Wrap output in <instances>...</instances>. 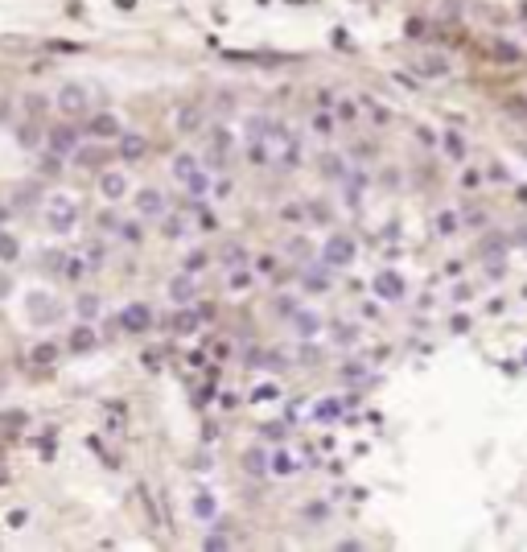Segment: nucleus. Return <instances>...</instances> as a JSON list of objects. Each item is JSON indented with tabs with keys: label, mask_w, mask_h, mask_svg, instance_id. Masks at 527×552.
Wrapping results in <instances>:
<instances>
[{
	"label": "nucleus",
	"mask_w": 527,
	"mask_h": 552,
	"mask_svg": "<svg viewBox=\"0 0 527 552\" xmlns=\"http://www.w3.org/2000/svg\"><path fill=\"white\" fill-rule=\"evenodd\" d=\"M260 140H264V148H268V169H276V174H293V169L301 165V137H297L289 124L272 120L268 132H264Z\"/></svg>",
	"instance_id": "nucleus-1"
},
{
	"label": "nucleus",
	"mask_w": 527,
	"mask_h": 552,
	"mask_svg": "<svg viewBox=\"0 0 527 552\" xmlns=\"http://www.w3.org/2000/svg\"><path fill=\"white\" fill-rule=\"evenodd\" d=\"M169 174H174V182L181 185L190 198H198V202H206V194L215 190L211 169H202V161H198L194 153H174V161H169Z\"/></svg>",
	"instance_id": "nucleus-2"
},
{
	"label": "nucleus",
	"mask_w": 527,
	"mask_h": 552,
	"mask_svg": "<svg viewBox=\"0 0 527 552\" xmlns=\"http://www.w3.org/2000/svg\"><path fill=\"white\" fill-rule=\"evenodd\" d=\"M79 202L70 198V194H54L49 198V206H45V223H49V231L54 235H70V231L79 227Z\"/></svg>",
	"instance_id": "nucleus-3"
},
{
	"label": "nucleus",
	"mask_w": 527,
	"mask_h": 552,
	"mask_svg": "<svg viewBox=\"0 0 527 552\" xmlns=\"http://www.w3.org/2000/svg\"><path fill=\"white\" fill-rule=\"evenodd\" d=\"M354 256H358V243L346 231H330L326 235V243H321V264L326 268H351Z\"/></svg>",
	"instance_id": "nucleus-4"
},
{
	"label": "nucleus",
	"mask_w": 527,
	"mask_h": 552,
	"mask_svg": "<svg viewBox=\"0 0 527 552\" xmlns=\"http://www.w3.org/2000/svg\"><path fill=\"white\" fill-rule=\"evenodd\" d=\"M54 107L62 112V116H87L91 112V91L83 87V83H62L58 87V95H54Z\"/></svg>",
	"instance_id": "nucleus-5"
},
{
	"label": "nucleus",
	"mask_w": 527,
	"mask_h": 552,
	"mask_svg": "<svg viewBox=\"0 0 527 552\" xmlns=\"http://www.w3.org/2000/svg\"><path fill=\"white\" fill-rule=\"evenodd\" d=\"M25 314L33 325H54L62 318V301L58 297H45V293H29L25 297Z\"/></svg>",
	"instance_id": "nucleus-6"
},
{
	"label": "nucleus",
	"mask_w": 527,
	"mask_h": 552,
	"mask_svg": "<svg viewBox=\"0 0 527 552\" xmlns=\"http://www.w3.org/2000/svg\"><path fill=\"white\" fill-rule=\"evenodd\" d=\"M371 289L379 301H408V280L395 273V268H379L371 276Z\"/></svg>",
	"instance_id": "nucleus-7"
},
{
	"label": "nucleus",
	"mask_w": 527,
	"mask_h": 552,
	"mask_svg": "<svg viewBox=\"0 0 527 552\" xmlns=\"http://www.w3.org/2000/svg\"><path fill=\"white\" fill-rule=\"evenodd\" d=\"M289 325H293V334H297L301 342H313V338H321V334H326L321 314H317V309H309V305H297V309L289 314Z\"/></svg>",
	"instance_id": "nucleus-8"
},
{
	"label": "nucleus",
	"mask_w": 527,
	"mask_h": 552,
	"mask_svg": "<svg viewBox=\"0 0 527 552\" xmlns=\"http://www.w3.org/2000/svg\"><path fill=\"white\" fill-rule=\"evenodd\" d=\"M116 325H120L124 334H148V325H153V309H148L144 301H128V305L120 309Z\"/></svg>",
	"instance_id": "nucleus-9"
},
{
	"label": "nucleus",
	"mask_w": 527,
	"mask_h": 552,
	"mask_svg": "<svg viewBox=\"0 0 527 552\" xmlns=\"http://www.w3.org/2000/svg\"><path fill=\"white\" fill-rule=\"evenodd\" d=\"M132 202H136V215H140V219H161V215L169 210V198H165L157 185L136 190V194H132Z\"/></svg>",
	"instance_id": "nucleus-10"
},
{
	"label": "nucleus",
	"mask_w": 527,
	"mask_h": 552,
	"mask_svg": "<svg viewBox=\"0 0 527 552\" xmlns=\"http://www.w3.org/2000/svg\"><path fill=\"white\" fill-rule=\"evenodd\" d=\"M165 293H169L174 305H190V301H198V276L194 273H177L174 280L165 284Z\"/></svg>",
	"instance_id": "nucleus-11"
},
{
	"label": "nucleus",
	"mask_w": 527,
	"mask_h": 552,
	"mask_svg": "<svg viewBox=\"0 0 527 552\" xmlns=\"http://www.w3.org/2000/svg\"><path fill=\"white\" fill-rule=\"evenodd\" d=\"M45 144H49V153H58V157H70V153L79 148V128H70V124H58V128H49V132H45Z\"/></svg>",
	"instance_id": "nucleus-12"
},
{
	"label": "nucleus",
	"mask_w": 527,
	"mask_h": 552,
	"mask_svg": "<svg viewBox=\"0 0 527 552\" xmlns=\"http://www.w3.org/2000/svg\"><path fill=\"white\" fill-rule=\"evenodd\" d=\"M330 284H334V268H326L321 260L301 268V289L305 293H330Z\"/></svg>",
	"instance_id": "nucleus-13"
},
{
	"label": "nucleus",
	"mask_w": 527,
	"mask_h": 552,
	"mask_svg": "<svg viewBox=\"0 0 527 552\" xmlns=\"http://www.w3.org/2000/svg\"><path fill=\"white\" fill-rule=\"evenodd\" d=\"M120 132H124V128H120V120H116L112 112H99V116L87 120V137H95V140H116Z\"/></svg>",
	"instance_id": "nucleus-14"
},
{
	"label": "nucleus",
	"mask_w": 527,
	"mask_h": 552,
	"mask_svg": "<svg viewBox=\"0 0 527 552\" xmlns=\"http://www.w3.org/2000/svg\"><path fill=\"white\" fill-rule=\"evenodd\" d=\"M416 75H420V79L441 83V79H449L453 70H449V58H445V54H425V58L416 62Z\"/></svg>",
	"instance_id": "nucleus-15"
},
{
	"label": "nucleus",
	"mask_w": 527,
	"mask_h": 552,
	"mask_svg": "<svg viewBox=\"0 0 527 552\" xmlns=\"http://www.w3.org/2000/svg\"><path fill=\"white\" fill-rule=\"evenodd\" d=\"M99 194H103L107 202H120V198L128 194V178H124L120 169H103V174H99Z\"/></svg>",
	"instance_id": "nucleus-16"
},
{
	"label": "nucleus",
	"mask_w": 527,
	"mask_h": 552,
	"mask_svg": "<svg viewBox=\"0 0 527 552\" xmlns=\"http://www.w3.org/2000/svg\"><path fill=\"white\" fill-rule=\"evenodd\" d=\"M75 355H87V351H95L99 346V334H95V325L91 322H79L75 330H70V342H66Z\"/></svg>",
	"instance_id": "nucleus-17"
},
{
	"label": "nucleus",
	"mask_w": 527,
	"mask_h": 552,
	"mask_svg": "<svg viewBox=\"0 0 527 552\" xmlns=\"http://www.w3.org/2000/svg\"><path fill=\"white\" fill-rule=\"evenodd\" d=\"M437 140H441V148H445V157H449V161H457V165H461V161L470 157V144H466V137H461L457 128H449V132H441Z\"/></svg>",
	"instance_id": "nucleus-18"
},
{
	"label": "nucleus",
	"mask_w": 527,
	"mask_h": 552,
	"mask_svg": "<svg viewBox=\"0 0 527 552\" xmlns=\"http://www.w3.org/2000/svg\"><path fill=\"white\" fill-rule=\"evenodd\" d=\"M116 144H120V157H124V161H140V157L148 153V137H140V132H120Z\"/></svg>",
	"instance_id": "nucleus-19"
},
{
	"label": "nucleus",
	"mask_w": 527,
	"mask_h": 552,
	"mask_svg": "<svg viewBox=\"0 0 527 552\" xmlns=\"http://www.w3.org/2000/svg\"><path fill=\"white\" fill-rule=\"evenodd\" d=\"M301 470V461L293 458L289 450H276V454H268V474H276V478H293Z\"/></svg>",
	"instance_id": "nucleus-20"
},
{
	"label": "nucleus",
	"mask_w": 527,
	"mask_h": 552,
	"mask_svg": "<svg viewBox=\"0 0 527 552\" xmlns=\"http://www.w3.org/2000/svg\"><path fill=\"white\" fill-rule=\"evenodd\" d=\"M317 169H321V178H330V182H346L351 174H346V157L342 153H326L321 161H317Z\"/></svg>",
	"instance_id": "nucleus-21"
},
{
	"label": "nucleus",
	"mask_w": 527,
	"mask_h": 552,
	"mask_svg": "<svg viewBox=\"0 0 527 552\" xmlns=\"http://www.w3.org/2000/svg\"><path fill=\"white\" fill-rule=\"evenodd\" d=\"M198 325H202V314H198V309H190V305H177L174 322H169V330H174V334H198Z\"/></svg>",
	"instance_id": "nucleus-22"
},
{
	"label": "nucleus",
	"mask_w": 527,
	"mask_h": 552,
	"mask_svg": "<svg viewBox=\"0 0 527 552\" xmlns=\"http://www.w3.org/2000/svg\"><path fill=\"white\" fill-rule=\"evenodd\" d=\"M309 128H313V137L330 140L334 132H338V116H334L330 107H317V112H313V120H309Z\"/></svg>",
	"instance_id": "nucleus-23"
},
{
	"label": "nucleus",
	"mask_w": 527,
	"mask_h": 552,
	"mask_svg": "<svg viewBox=\"0 0 527 552\" xmlns=\"http://www.w3.org/2000/svg\"><path fill=\"white\" fill-rule=\"evenodd\" d=\"M231 148H235V132H231V128H211V157H215L219 165L231 157Z\"/></svg>",
	"instance_id": "nucleus-24"
},
{
	"label": "nucleus",
	"mask_w": 527,
	"mask_h": 552,
	"mask_svg": "<svg viewBox=\"0 0 527 552\" xmlns=\"http://www.w3.org/2000/svg\"><path fill=\"white\" fill-rule=\"evenodd\" d=\"M190 511H194V519L211 523V519L219 515V499H215L211 491H198V495H194V503H190Z\"/></svg>",
	"instance_id": "nucleus-25"
},
{
	"label": "nucleus",
	"mask_w": 527,
	"mask_h": 552,
	"mask_svg": "<svg viewBox=\"0 0 527 552\" xmlns=\"http://www.w3.org/2000/svg\"><path fill=\"white\" fill-rule=\"evenodd\" d=\"M79 256L87 260V273H103V264H107V247H103V239H87Z\"/></svg>",
	"instance_id": "nucleus-26"
},
{
	"label": "nucleus",
	"mask_w": 527,
	"mask_h": 552,
	"mask_svg": "<svg viewBox=\"0 0 527 552\" xmlns=\"http://www.w3.org/2000/svg\"><path fill=\"white\" fill-rule=\"evenodd\" d=\"M112 235H116L120 243H132V247H136V243L144 239V219H120V223H116V231H112Z\"/></svg>",
	"instance_id": "nucleus-27"
},
{
	"label": "nucleus",
	"mask_w": 527,
	"mask_h": 552,
	"mask_svg": "<svg viewBox=\"0 0 527 552\" xmlns=\"http://www.w3.org/2000/svg\"><path fill=\"white\" fill-rule=\"evenodd\" d=\"M75 314H79V322H95V318L103 314V301H99L95 293H83V297L75 301Z\"/></svg>",
	"instance_id": "nucleus-28"
},
{
	"label": "nucleus",
	"mask_w": 527,
	"mask_h": 552,
	"mask_svg": "<svg viewBox=\"0 0 527 552\" xmlns=\"http://www.w3.org/2000/svg\"><path fill=\"white\" fill-rule=\"evenodd\" d=\"M330 342H334V346H342V351H351L354 342H358V330H354L351 322H334V325H330Z\"/></svg>",
	"instance_id": "nucleus-29"
},
{
	"label": "nucleus",
	"mask_w": 527,
	"mask_h": 552,
	"mask_svg": "<svg viewBox=\"0 0 527 552\" xmlns=\"http://www.w3.org/2000/svg\"><path fill=\"white\" fill-rule=\"evenodd\" d=\"M58 273L66 276V280H75V284H79V280L87 276V260H83L79 252H75V256H62V264H58Z\"/></svg>",
	"instance_id": "nucleus-30"
},
{
	"label": "nucleus",
	"mask_w": 527,
	"mask_h": 552,
	"mask_svg": "<svg viewBox=\"0 0 527 552\" xmlns=\"http://www.w3.org/2000/svg\"><path fill=\"white\" fill-rule=\"evenodd\" d=\"M161 231H165V239H185L190 235V223L181 215H174V210H165L161 215Z\"/></svg>",
	"instance_id": "nucleus-31"
},
{
	"label": "nucleus",
	"mask_w": 527,
	"mask_h": 552,
	"mask_svg": "<svg viewBox=\"0 0 527 552\" xmlns=\"http://www.w3.org/2000/svg\"><path fill=\"white\" fill-rule=\"evenodd\" d=\"M177 128H181V132H194V128H202V107H198V103H185V107L177 112Z\"/></svg>",
	"instance_id": "nucleus-32"
},
{
	"label": "nucleus",
	"mask_w": 527,
	"mask_h": 552,
	"mask_svg": "<svg viewBox=\"0 0 527 552\" xmlns=\"http://www.w3.org/2000/svg\"><path fill=\"white\" fill-rule=\"evenodd\" d=\"M243 470H247V474H252V478H264V474H268V454H264L260 445H256V450H247V454H243Z\"/></svg>",
	"instance_id": "nucleus-33"
},
{
	"label": "nucleus",
	"mask_w": 527,
	"mask_h": 552,
	"mask_svg": "<svg viewBox=\"0 0 527 552\" xmlns=\"http://www.w3.org/2000/svg\"><path fill=\"white\" fill-rule=\"evenodd\" d=\"M17 256H21V243H17V235L0 231V260H4V264H13Z\"/></svg>",
	"instance_id": "nucleus-34"
},
{
	"label": "nucleus",
	"mask_w": 527,
	"mask_h": 552,
	"mask_svg": "<svg viewBox=\"0 0 527 552\" xmlns=\"http://www.w3.org/2000/svg\"><path fill=\"white\" fill-rule=\"evenodd\" d=\"M457 227H461V215L457 210H441L437 215V235H457Z\"/></svg>",
	"instance_id": "nucleus-35"
},
{
	"label": "nucleus",
	"mask_w": 527,
	"mask_h": 552,
	"mask_svg": "<svg viewBox=\"0 0 527 552\" xmlns=\"http://www.w3.org/2000/svg\"><path fill=\"white\" fill-rule=\"evenodd\" d=\"M222 264H227L231 273H235V268H247V252H243L239 243H231V247L222 252Z\"/></svg>",
	"instance_id": "nucleus-36"
},
{
	"label": "nucleus",
	"mask_w": 527,
	"mask_h": 552,
	"mask_svg": "<svg viewBox=\"0 0 527 552\" xmlns=\"http://www.w3.org/2000/svg\"><path fill=\"white\" fill-rule=\"evenodd\" d=\"M342 408H346V404H342L338 396H330V400H321V404H317V420H338Z\"/></svg>",
	"instance_id": "nucleus-37"
},
{
	"label": "nucleus",
	"mask_w": 527,
	"mask_h": 552,
	"mask_svg": "<svg viewBox=\"0 0 527 552\" xmlns=\"http://www.w3.org/2000/svg\"><path fill=\"white\" fill-rule=\"evenodd\" d=\"M54 359H58V346H54V342H38V346H33V363H38V367H49Z\"/></svg>",
	"instance_id": "nucleus-38"
},
{
	"label": "nucleus",
	"mask_w": 527,
	"mask_h": 552,
	"mask_svg": "<svg viewBox=\"0 0 527 552\" xmlns=\"http://www.w3.org/2000/svg\"><path fill=\"white\" fill-rule=\"evenodd\" d=\"M75 157H79V165H103V161H107L103 148H83V144L75 148Z\"/></svg>",
	"instance_id": "nucleus-39"
},
{
	"label": "nucleus",
	"mask_w": 527,
	"mask_h": 552,
	"mask_svg": "<svg viewBox=\"0 0 527 552\" xmlns=\"http://www.w3.org/2000/svg\"><path fill=\"white\" fill-rule=\"evenodd\" d=\"M206 264H211V256H206V252H190V256H185V264H181V273H194V276H198Z\"/></svg>",
	"instance_id": "nucleus-40"
},
{
	"label": "nucleus",
	"mask_w": 527,
	"mask_h": 552,
	"mask_svg": "<svg viewBox=\"0 0 527 552\" xmlns=\"http://www.w3.org/2000/svg\"><path fill=\"white\" fill-rule=\"evenodd\" d=\"M276 396H280V388H276V383H260V388L252 392V400H256V404H272Z\"/></svg>",
	"instance_id": "nucleus-41"
},
{
	"label": "nucleus",
	"mask_w": 527,
	"mask_h": 552,
	"mask_svg": "<svg viewBox=\"0 0 527 552\" xmlns=\"http://www.w3.org/2000/svg\"><path fill=\"white\" fill-rule=\"evenodd\" d=\"M490 54H494V58H503V62H519V49L507 46V42H490Z\"/></svg>",
	"instance_id": "nucleus-42"
},
{
	"label": "nucleus",
	"mask_w": 527,
	"mask_h": 552,
	"mask_svg": "<svg viewBox=\"0 0 527 552\" xmlns=\"http://www.w3.org/2000/svg\"><path fill=\"white\" fill-rule=\"evenodd\" d=\"M486 276H507V256H486Z\"/></svg>",
	"instance_id": "nucleus-43"
},
{
	"label": "nucleus",
	"mask_w": 527,
	"mask_h": 552,
	"mask_svg": "<svg viewBox=\"0 0 527 552\" xmlns=\"http://www.w3.org/2000/svg\"><path fill=\"white\" fill-rule=\"evenodd\" d=\"M202 549H211V552H219V549H231V536H222V532H211V536L202 540Z\"/></svg>",
	"instance_id": "nucleus-44"
},
{
	"label": "nucleus",
	"mask_w": 527,
	"mask_h": 552,
	"mask_svg": "<svg viewBox=\"0 0 527 552\" xmlns=\"http://www.w3.org/2000/svg\"><path fill=\"white\" fill-rule=\"evenodd\" d=\"M260 433L268 437V441H272V445H280V441L289 437V433H284V424H268V429H260Z\"/></svg>",
	"instance_id": "nucleus-45"
},
{
	"label": "nucleus",
	"mask_w": 527,
	"mask_h": 552,
	"mask_svg": "<svg viewBox=\"0 0 527 552\" xmlns=\"http://www.w3.org/2000/svg\"><path fill=\"white\" fill-rule=\"evenodd\" d=\"M42 107H45L42 95H29V99H25V112H29V116H42Z\"/></svg>",
	"instance_id": "nucleus-46"
},
{
	"label": "nucleus",
	"mask_w": 527,
	"mask_h": 552,
	"mask_svg": "<svg viewBox=\"0 0 527 552\" xmlns=\"http://www.w3.org/2000/svg\"><path fill=\"white\" fill-rule=\"evenodd\" d=\"M116 223H120V215H116V210H103V215H99V227H103V231H116Z\"/></svg>",
	"instance_id": "nucleus-47"
},
{
	"label": "nucleus",
	"mask_w": 527,
	"mask_h": 552,
	"mask_svg": "<svg viewBox=\"0 0 527 552\" xmlns=\"http://www.w3.org/2000/svg\"><path fill=\"white\" fill-rule=\"evenodd\" d=\"M21 148H38V128H21Z\"/></svg>",
	"instance_id": "nucleus-48"
},
{
	"label": "nucleus",
	"mask_w": 527,
	"mask_h": 552,
	"mask_svg": "<svg viewBox=\"0 0 527 552\" xmlns=\"http://www.w3.org/2000/svg\"><path fill=\"white\" fill-rule=\"evenodd\" d=\"M252 284V273H243V268H235V276H231V289H247Z\"/></svg>",
	"instance_id": "nucleus-49"
},
{
	"label": "nucleus",
	"mask_w": 527,
	"mask_h": 552,
	"mask_svg": "<svg viewBox=\"0 0 527 552\" xmlns=\"http://www.w3.org/2000/svg\"><path fill=\"white\" fill-rule=\"evenodd\" d=\"M486 178H490V182H511V174H507L503 165H490V169H486Z\"/></svg>",
	"instance_id": "nucleus-50"
},
{
	"label": "nucleus",
	"mask_w": 527,
	"mask_h": 552,
	"mask_svg": "<svg viewBox=\"0 0 527 552\" xmlns=\"http://www.w3.org/2000/svg\"><path fill=\"white\" fill-rule=\"evenodd\" d=\"M293 309H297V301H293V297H276V314H284V318H289Z\"/></svg>",
	"instance_id": "nucleus-51"
},
{
	"label": "nucleus",
	"mask_w": 527,
	"mask_h": 552,
	"mask_svg": "<svg viewBox=\"0 0 527 552\" xmlns=\"http://www.w3.org/2000/svg\"><path fill=\"white\" fill-rule=\"evenodd\" d=\"M358 375H367L362 363H346V367H342V379H358Z\"/></svg>",
	"instance_id": "nucleus-52"
},
{
	"label": "nucleus",
	"mask_w": 527,
	"mask_h": 552,
	"mask_svg": "<svg viewBox=\"0 0 527 552\" xmlns=\"http://www.w3.org/2000/svg\"><path fill=\"white\" fill-rule=\"evenodd\" d=\"M272 268H276V260H272V256H260V260H256V273H260V276H268Z\"/></svg>",
	"instance_id": "nucleus-53"
},
{
	"label": "nucleus",
	"mask_w": 527,
	"mask_h": 552,
	"mask_svg": "<svg viewBox=\"0 0 527 552\" xmlns=\"http://www.w3.org/2000/svg\"><path fill=\"white\" fill-rule=\"evenodd\" d=\"M453 330H457V334H466V330H470V318H466V314H457V318H453Z\"/></svg>",
	"instance_id": "nucleus-54"
},
{
	"label": "nucleus",
	"mask_w": 527,
	"mask_h": 552,
	"mask_svg": "<svg viewBox=\"0 0 527 552\" xmlns=\"http://www.w3.org/2000/svg\"><path fill=\"white\" fill-rule=\"evenodd\" d=\"M416 137H420V144H437V132H429V128H420Z\"/></svg>",
	"instance_id": "nucleus-55"
},
{
	"label": "nucleus",
	"mask_w": 527,
	"mask_h": 552,
	"mask_svg": "<svg viewBox=\"0 0 527 552\" xmlns=\"http://www.w3.org/2000/svg\"><path fill=\"white\" fill-rule=\"evenodd\" d=\"M519 202H527V185H519Z\"/></svg>",
	"instance_id": "nucleus-56"
},
{
	"label": "nucleus",
	"mask_w": 527,
	"mask_h": 552,
	"mask_svg": "<svg viewBox=\"0 0 527 552\" xmlns=\"http://www.w3.org/2000/svg\"><path fill=\"white\" fill-rule=\"evenodd\" d=\"M524 367H527V346H524Z\"/></svg>",
	"instance_id": "nucleus-57"
}]
</instances>
